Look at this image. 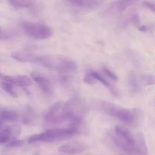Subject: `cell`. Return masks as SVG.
Segmentation results:
<instances>
[{
	"instance_id": "1",
	"label": "cell",
	"mask_w": 155,
	"mask_h": 155,
	"mask_svg": "<svg viewBox=\"0 0 155 155\" xmlns=\"http://www.w3.org/2000/svg\"><path fill=\"white\" fill-rule=\"evenodd\" d=\"M38 62L48 69L59 72H71L77 69L76 62L71 58L62 55H44L39 56Z\"/></svg>"
},
{
	"instance_id": "2",
	"label": "cell",
	"mask_w": 155,
	"mask_h": 155,
	"mask_svg": "<svg viewBox=\"0 0 155 155\" xmlns=\"http://www.w3.org/2000/svg\"><path fill=\"white\" fill-rule=\"evenodd\" d=\"M88 112V107L84 101L78 97H73L64 104L62 114L66 122L84 120V116Z\"/></svg>"
},
{
	"instance_id": "3",
	"label": "cell",
	"mask_w": 155,
	"mask_h": 155,
	"mask_svg": "<svg viewBox=\"0 0 155 155\" xmlns=\"http://www.w3.org/2000/svg\"><path fill=\"white\" fill-rule=\"evenodd\" d=\"M74 134V132L68 127L51 128L42 133L32 135L28 138V141L29 143L41 142V141L50 142V141H58V140L66 139L72 136Z\"/></svg>"
},
{
	"instance_id": "4",
	"label": "cell",
	"mask_w": 155,
	"mask_h": 155,
	"mask_svg": "<svg viewBox=\"0 0 155 155\" xmlns=\"http://www.w3.org/2000/svg\"><path fill=\"white\" fill-rule=\"evenodd\" d=\"M114 142L120 148L130 155L136 153L135 145V137L128 129L117 126L115 128Z\"/></svg>"
},
{
	"instance_id": "5",
	"label": "cell",
	"mask_w": 155,
	"mask_h": 155,
	"mask_svg": "<svg viewBox=\"0 0 155 155\" xmlns=\"http://www.w3.org/2000/svg\"><path fill=\"white\" fill-rule=\"evenodd\" d=\"M21 27L27 35L35 40H47L53 34V30L49 26L43 24L31 21H24Z\"/></svg>"
},
{
	"instance_id": "6",
	"label": "cell",
	"mask_w": 155,
	"mask_h": 155,
	"mask_svg": "<svg viewBox=\"0 0 155 155\" xmlns=\"http://www.w3.org/2000/svg\"><path fill=\"white\" fill-rule=\"evenodd\" d=\"M64 103L56 102L51 106L44 113V124L46 126H57L66 122L62 114Z\"/></svg>"
},
{
	"instance_id": "7",
	"label": "cell",
	"mask_w": 155,
	"mask_h": 155,
	"mask_svg": "<svg viewBox=\"0 0 155 155\" xmlns=\"http://www.w3.org/2000/svg\"><path fill=\"white\" fill-rule=\"evenodd\" d=\"M0 79L20 87H28L33 84L32 78L28 75H7L0 73Z\"/></svg>"
},
{
	"instance_id": "8",
	"label": "cell",
	"mask_w": 155,
	"mask_h": 155,
	"mask_svg": "<svg viewBox=\"0 0 155 155\" xmlns=\"http://www.w3.org/2000/svg\"><path fill=\"white\" fill-rule=\"evenodd\" d=\"M137 112H138L137 110H131V109L119 107L115 117L127 124L132 125L137 121L138 119V113Z\"/></svg>"
},
{
	"instance_id": "9",
	"label": "cell",
	"mask_w": 155,
	"mask_h": 155,
	"mask_svg": "<svg viewBox=\"0 0 155 155\" xmlns=\"http://www.w3.org/2000/svg\"><path fill=\"white\" fill-rule=\"evenodd\" d=\"M31 78L33 81H35L39 87L42 89L44 92H45L47 94H50L53 92V87H52V83L47 77L44 76L43 74H39L37 72H32L31 74Z\"/></svg>"
},
{
	"instance_id": "10",
	"label": "cell",
	"mask_w": 155,
	"mask_h": 155,
	"mask_svg": "<svg viewBox=\"0 0 155 155\" xmlns=\"http://www.w3.org/2000/svg\"><path fill=\"white\" fill-rule=\"evenodd\" d=\"M87 149V145L84 143L72 142L63 144L59 147V151L68 154H75L84 151Z\"/></svg>"
},
{
	"instance_id": "11",
	"label": "cell",
	"mask_w": 155,
	"mask_h": 155,
	"mask_svg": "<svg viewBox=\"0 0 155 155\" xmlns=\"http://www.w3.org/2000/svg\"><path fill=\"white\" fill-rule=\"evenodd\" d=\"M65 2L83 8H95L104 3L106 0H64Z\"/></svg>"
},
{
	"instance_id": "12",
	"label": "cell",
	"mask_w": 155,
	"mask_h": 155,
	"mask_svg": "<svg viewBox=\"0 0 155 155\" xmlns=\"http://www.w3.org/2000/svg\"><path fill=\"white\" fill-rule=\"evenodd\" d=\"M12 57L21 62H37L39 56L27 50H18L12 53Z\"/></svg>"
},
{
	"instance_id": "13",
	"label": "cell",
	"mask_w": 155,
	"mask_h": 155,
	"mask_svg": "<svg viewBox=\"0 0 155 155\" xmlns=\"http://www.w3.org/2000/svg\"><path fill=\"white\" fill-rule=\"evenodd\" d=\"M135 145L136 153L138 155H147V148L144 135L141 132H138L135 135Z\"/></svg>"
},
{
	"instance_id": "14",
	"label": "cell",
	"mask_w": 155,
	"mask_h": 155,
	"mask_svg": "<svg viewBox=\"0 0 155 155\" xmlns=\"http://www.w3.org/2000/svg\"><path fill=\"white\" fill-rule=\"evenodd\" d=\"M99 107L103 113H106V114L109 115V116H113V117H115L116 112H117L119 108L118 106H116V104H113L111 102H109V101H101L99 103Z\"/></svg>"
},
{
	"instance_id": "15",
	"label": "cell",
	"mask_w": 155,
	"mask_h": 155,
	"mask_svg": "<svg viewBox=\"0 0 155 155\" xmlns=\"http://www.w3.org/2000/svg\"><path fill=\"white\" fill-rule=\"evenodd\" d=\"M92 71V74H93L94 77L95 79H96V81H99V82H101V84H104V85L105 86V87H107L109 91H110V92L113 95V96H115V97L119 96L118 91L116 90V87H115L114 86L112 85V84H110V83L109 82L107 79H106L105 78L103 77V76L101 75L100 73L97 72V71Z\"/></svg>"
},
{
	"instance_id": "16",
	"label": "cell",
	"mask_w": 155,
	"mask_h": 155,
	"mask_svg": "<svg viewBox=\"0 0 155 155\" xmlns=\"http://www.w3.org/2000/svg\"><path fill=\"white\" fill-rule=\"evenodd\" d=\"M19 116L15 111L7 109L0 110V119L5 122H15L18 120Z\"/></svg>"
},
{
	"instance_id": "17",
	"label": "cell",
	"mask_w": 155,
	"mask_h": 155,
	"mask_svg": "<svg viewBox=\"0 0 155 155\" xmlns=\"http://www.w3.org/2000/svg\"><path fill=\"white\" fill-rule=\"evenodd\" d=\"M138 0H117L112 4V7L119 12H123L138 2Z\"/></svg>"
},
{
	"instance_id": "18",
	"label": "cell",
	"mask_w": 155,
	"mask_h": 155,
	"mask_svg": "<svg viewBox=\"0 0 155 155\" xmlns=\"http://www.w3.org/2000/svg\"><path fill=\"white\" fill-rule=\"evenodd\" d=\"M8 2L15 8H28L36 3V0H8Z\"/></svg>"
},
{
	"instance_id": "19",
	"label": "cell",
	"mask_w": 155,
	"mask_h": 155,
	"mask_svg": "<svg viewBox=\"0 0 155 155\" xmlns=\"http://www.w3.org/2000/svg\"><path fill=\"white\" fill-rule=\"evenodd\" d=\"M128 84H129V89L133 93H137L140 90V84L138 81L136 74L134 72H131L128 77Z\"/></svg>"
},
{
	"instance_id": "20",
	"label": "cell",
	"mask_w": 155,
	"mask_h": 155,
	"mask_svg": "<svg viewBox=\"0 0 155 155\" xmlns=\"http://www.w3.org/2000/svg\"><path fill=\"white\" fill-rule=\"evenodd\" d=\"M12 140V134L10 126L0 130V144H7Z\"/></svg>"
},
{
	"instance_id": "21",
	"label": "cell",
	"mask_w": 155,
	"mask_h": 155,
	"mask_svg": "<svg viewBox=\"0 0 155 155\" xmlns=\"http://www.w3.org/2000/svg\"><path fill=\"white\" fill-rule=\"evenodd\" d=\"M14 86V84H12V83L7 82V81H2L1 83V87L3 89L4 91L6 92L8 94H9L12 97L16 98L18 97V93L15 89Z\"/></svg>"
},
{
	"instance_id": "22",
	"label": "cell",
	"mask_w": 155,
	"mask_h": 155,
	"mask_svg": "<svg viewBox=\"0 0 155 155\" xmlns=\"http://www.w3.org/2000/svg\"><path fill=\"white\" fill-rule=\"evenodd\" d=\"M141 81L144 85H155V75L141 74Z\"/></svg>"
},
{
	"instance_id": "23",
	"label": "cell",
	"mask_w": 155,
	"mask_h": 155,
	"mask_svg": "<svg viewBox=\"0 0 155 155\" xmlns=\"http://www.w3.org/2000/svg\"><path fill=\"white\" fill-rule=\"evenodd\" d=\"M101 70H102L103 73H104V74H105L107 78H108L109 79L112 80V81H118V76L116 75V74H115L113 71H111L110 68H107V67H105V66H103L102 68H101Z\"/></svg>"
},
{
	"instance_id": "24",
	"label": "cell",
	"mask_w": 155,
	"mask_h": 155,
	"mask_svg": "<svg viewBox=\"0 0 155 155\" xmlns=\"http://www.w3.org/2000/svg\"><path fill=\"white\" fill-rule=\"evenodd\" d=\"M34 112L33 111L32 109L28 108V110H27L26 114L24 116L23 123L26 125L31 124V123L34 121Z\"/></svg>"
},
{
	"instance_id": "25",
	"label": "cell",
	"mask_w": 155,
	"mask_h": 155,
	"mask_svg": "<svg viewBox=\"0 0 155 155\" xmlns=\"http://www.w3.org/2000/svg\"><path fill=\"white\" fill-rule=\"evenodd\" d=\"M24 144V141L21 140L15 139L12 141H10L6 144V147H18Z\"/></svg>"
},
{
	"instance_id": "26",
	"label": "cell",
	"mask_w": 155,
	"mask_h": 155,
	"mask_svg": "<svg viewBox=\"0 0 155 155\" xmlns=\"http://www.w3.org/2000/svg\"><path fill=\"white\" fill-rule=\"evenodd\" d=\"M84 81L86 83V84H94V83L96 81L95 78L94 77L93 74H92V71H90V72H88L85 76H84Z\"/></svg>"
},
{
	"instance_id": "27",
	"label": "cell",
	"mask_w": 155,
	"mask_h": 155,
	"mask_svg": "<svg viewBox=\"0 0 155 155\" xmlns=\"http://www.w3.org/2000/svg\"><path fill=\"white\" fill-rule=\"evenodd\" d=\"M144 5L148 9H150V11H152L153 12L155 13V3H152V2H144Z\"/></svg>"
},
{
	"instance_id": "28",
	"label": "cell",
	"mask_w": 155,
	"mask_h": 155,
	"mask_svg": "<svg viewBox=\"0 0 155 155\" xmlns=\"http://www.w3.org/2000/svg\"><path fill=\"white\" fill-rule=\"evenodd\" d=\"M132 21L133 22L134 25H139V22H140L139 16H138L137 14L133 15L132 16Z\"/></svg>"
},
{
	"instance_id": "29",
	"label": "cell",
	"mask_w": 155,
	"mask_h": 155,
	"mask_svg": "<svg viewBox=\"0 0 155 155\" xmlns=\"http://www.w3.org/2000/svg\"><path fill=\"white\" fill-rule=\"evenodd\" d=\"M2 35H3V31L0 28V39H2Z\"/></svg>"
},
{
	"instance_id": "30",
	"label": "cell",
	"mask_w": 155,
	"mask_h": 155,
	"mask_svg": "<svg viewBox=\"0 0 155 155\" xmlns=\"http://www.w3.org/2000/svg\"><path fill=\"white\" fill-rule=\"evenodd\" d=\"M2 124H3V123H2V120L0 119V129H1V128H2Z\"/></svg>"
}]
</instances>
